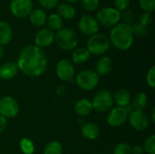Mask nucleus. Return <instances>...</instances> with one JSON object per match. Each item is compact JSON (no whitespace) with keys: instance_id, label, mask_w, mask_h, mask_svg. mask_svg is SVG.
I'll return each mask as SVG.
<instances>
[{"instance_id":"nucleus-1","label":"nucleus","mask_w":155,"mask_h":154,"mask_svg":"<svg viewBox=\"0 0 155 154\" xmlns=\"http://www.w3.org/2000/svg\"><path fill=\"white\" fill-rule=\"evenodd\" d=\"M18 70L28 77H38L47 70V57L43 49L28 44L20 51L17 62Z\"/></svg>"},{"instance_id":"nucleus-2","label":"nucleus","mask_w":155,"mask_h":154,"mask_svg":"<svg viewBox=\"0 0 155 154\" xmlns=\"http://www.w3.org/2000/svg\"><path fill=\"white\" fill-rule=\"evenodd\" d=\"M108 37L111 44L120 51L129 50L133 46L134 41L132 25L123 22L112 27Z\"/></svg>"},{"instance_id":"nucleus-3","label":"nucleus","mask_w":155,"mask_h":154,"mask_svg":"<svg viewBox=\"0 0 155 154\" xmlns=\"http://www.w3.org/2000/svg\"><path fill=\"white\" fill-rule=\"evenodd\" d=\"M54 42L61 50L72 51L77 47L79 36L74 29L63 27L54 33Z\"/></svg>"},{"instance_id":"nucleus-4","label":"nucleus","mask_w":155,"mask_h":154,"mask_svg":"<svg viewBox=\"0 0 155 154\" xmlns=\"http://www.w3.org/2000/svg\"><path fill=\"white\" fill-rule=\"evenodd\" d=\"M111 47L109 37L102 33H96L88 37L86 41V49L93 55L104 54Z\"/></svg>"},{"instance_id":"nucleus-5","label":"nucleus","mask_w":155,"mask_h":154,"mask_svg":"<svg viewBox=\"0 0 155 154\" xmlns=\"http://www.w3.org/2000/svg\"><path fill=\"white\" fill-rule=\"evenodd\" d=\"M121 17L122 13L112 6H105L99 9L95 15V19L97 20L99 25L107 28H112L121 23Z\"/></svg>"},{"instance_id":"nucleus-6","label":"nucleus","mask_w":155,"mask_h":154,"mask_svg":"<svg viewBox=\"0 0 155 154\" xmlns=\"http://www.w3.org/2000/svg\"><path fill=\"white\" fill-rule=\"evenodd\" d=\"M93 109L98 113H107L114 106V98L108 90H100L93 97L91 101Z\"/></svg>"},{"instance_id":"nucleus-7","label":"nucleus","mask_w":155,"mask_h":154,"mask_svg":"<svg viewBox=\"0 0 155 154\" xmlns=\"http://www.w3.org/2000/svg\"><path fill=\"white\" fill-rule=\"evenodd\" d=\"M100 76L94 70H84L77 74L75 83L84 91H93L99 84Z\"/></svg>"},{"instance_id":"nucleus-8","label":"nucleus","mask_w":155,"mask_h":154,"mask_svg":"<svg viewBox=\"0 0 155 154\" xmlns=\"http://www.w3.org/2000/svg\"><path fill=\"white\" fill-rule=\"evenodd\" d=\"M33 9V0H11L9 4L10 13L12 14V15L19 19L28 17Z\"/></svg>"},{"instance_id":"nucleus-9","label":"nucleus","mask_w":155,"mask_h":154,"mask_svg":"<svg viewBox=\"0 0 155 154\" xmlns=\"http://www.w3.org/2000/svg\"><path fill=\"white\" fill-rule=\"evenodd\" d=\"M19 111V103L14 97L10 95H5L0 99V114L5 118H15L18 115Z\"/></svg>"},{"instance_id":"nucleus-10","label":"nucleus","mask_w":155,"mask_h":154,"mask_svg":"<svg viewBox=\"0 0 155 154\" xmlns=\"http://www.w3.org/2000/svg\"><path fill=\"white\" fill-rule=\"evenodd\" d=\"M78 30L84 35L91 36L99 32L100 25L94 16L90 15H82L77 23Z\"/></svg>"},{"instance_id":"nucleus-11","label":"nucleus","mask_w":155,"mask_h":154,"mask_svg":"<svg viewBox=\"0 0 155 154\" xmlns=\"http://www.w3.org/2000/svg\"><path fill=\"white\" fill-rule=\"evenodd\" d=\"M74 64L72 63L71 60L64 58L57 62L55 65V74L61 81H71L74 76Z\"/></svg>"},{"instance_id":"nucleus-12","label":"nucleus","mask_w":155,"mask_h":154,"mask_svg":"<svg viewBox=\"0 0 155 154\" xmlns=\"http://www.w3.org/2000/svg\"><path fill=\"white\" fill-rule=\"evenodd\" d=\"M130 125L137 132L145 131L150 125V118L143 111L134 110L128 117Z\"/></svg>"},{"instance_id":"nucleus-13","label":"nucleus","mask_w":155,"mask_h":154,"mask_svg":"<svg viewBox=\"0 0 155 154\" xmlns=\"http://www.w3.org/2000/svg\"><path fill=\"white\" fill-rule=\"evenodd\" d=\"M128 117L129 113L125 107L116 106L108 112L106 121L111 127H119L128 120Z\"/></svg>"},{"instance_id":"nucleus-14","label":"nucleus","mask_w":155,"mask_h":154,"mask_svg":"<svg viewBox=\"0 0 155 154\" xmlns=\"http://www.w3.org/2000/svg\"><path fill=\"white\" fill-rule=\"evenodd\" d=\"M35 45L43 49L51 46L54 42V32L47 27L40 28L34 37Z\"/></svg>"},{"instance_id":"nucleus-15","label":"nucleus","mask_w":155,"mask_h":154,"mask_svg":"<svg viewBox=\"0 0 155 154\" xmlns=\"http://www.w3.org/2000/svg\"><path fill=\"white\" fill-rule=\"evenodd\" d=\"M29 22L35 27H42L46 25L47 14L42 8H35L28 15Z\"/></svg>"},{"instance_id":"nucleus-16","label":"nucleus","mask_w":155,"mask_h":154,"mask_svg":"<svg viewBox=\"0 0 155 154\" xmlns=\"http://www.w3.org/2000/svg\"><path fill=\"white\" fill-rule=\"evenodd\" d=\"M57 15L63 20H72L76 15V8L74 5L68 3H59L56 6Z\"/></svg>"},{"instance_id":"nucleus-17","label":"nucleus","mask_w":155,"mask_h":154,"mask_svg":"<svg viewBox=\"0 0 155 154\" xmlns=\"http://www.w3.org/2000/svg\"><path fill=\"white\" fill-rule=\"evenodd\" d=\"M113 61L108 56H103L96 62L95 64V73L99 76H105L111 73L113 70Z\"/></svg>"},{"instance_id":"nucleus-18","label":"nucleus","mask_w":155,"mask_h":154,"mask_svg":"<svg viewBox=\"0 0 155 154\" xmlns=\"http://www.w3.org/2000/svg\"><path fill=\"white\" fill-rule=\"evenodd\" d=\"M13 34L11 25L6 21L0 20V45L5 46L10 44L13 39Z\"/></svg>"},{"instance_id":"nucleus-19","label":"nucleus","mask_w":155,"mask_h":154,"mask_svg":"<svg viewBox=\"0 0 155 154\" xmlns=\"http://www.w3.org/2000/svg\"><path fill=\"white\" fill-rule=\"evenodd\" d=\"M18 67L14 62H6L0 66V79L11 80L16 76L18 73Z\"/></svg>"},{"instance_id":"nucleus-20","label":"nucleus","mask_w":155,"mask_h":154,"mask_svg":"<svg viewBox=\"0 0 155 154\" xmlns=\"http://www.w3.org/2000/svg\"><path fill=\"white\" fill-rule=\"evenodd\" d=\"M81 133L85 139L90 140V141H94L99 137L100 128L94 123H86L82 125Z\"/></svg>"},{"instance_id":"nucleus-21","label":"nucleus","mask_w":155,"mask_h":154,"mask_svg":"<svg viewBox=\"0 0 155 154\" xmlns=\"http://www.w3.org/2000/svg\"><path fill=\"white\" fill-rule=\"evenodd\" d=\"M74 113L80 116V117H86L88 116L92 112H93V106H92V103L91 101H89L88 99L83 98L78 100L74 106Z\"/></svg>"},{"instance_id":"nucleus-22","label":"nucleus","mask_w":155,"mask_h":154,"mask_svg":"<svg viewBox=\"0 0 155 154\" xmlns=\"http://www.w3.org/2000/svg\"><path fill=\"white\" fill-rule=\"evenodd\" d=\"M113 98H114V103H115L117 106H121V107H126L132 102L131 93L126 89L124 88L118 89L113 94Z\"/></svg>"},{"instance_id":"nucleus-23","label":"nucleus","mask_w":155,"mask_h":154,"mask_svg":"<svg viewBox=\"0 0 155 154\" xmlns=\"http://www.w3.org/2000/svg\"><path fill=\"white\" fill-rule=\"evenodd\" d=\"M90 56L91 54L86 49V47H77L73 50L71 61L74 64H81L87 62L90 59Z\"/></svg>"},{"instance_id":"nucleus-24","label":"nucleus","mask_w":155,"mask_h":154,"mask_svg":"<svg viewBox=\"0 0 155 154\" xmlns=\"http://www.w3.org/2000/svg\"><path fill=\"white\" fill-rule=\"evenodd\" d=\"M46 25L47 28L55 33L64 27V20L56 13H52L49 15H47Z\"/></svg>"},{"instance_id":"nucleus-25","label":"nucleus","mask_w":155,"mask_h":154,"mask_svg":"<svg viewBox=\"0 0 155 154\" xmlns=\"http://www.w3.org/2000/svg\"><path fill=\"white\" fill-rule=\"evenodd\" d=\"M147 104H148V97L146 93L143 92H140L136 93L132 102L133 108L138 111H143V109L147 106Z\"/></svg>"},{"instance_id":"nucleus-26","label":"nucleus","mask_w":155,"mask_h":154,"mask_svg":"<svg viewBox=\"0 0 155 154\" xmlns=\"http://www.w3.org/2000/svg\"><path fill=\"white\" fill-rule=\"evenodd\" d=\"M63 152L62 144L57 141H52L45 145L43 154H63Z\"/></svg>"},{"instance_id":"nucleus-27","label":"nucleus","mask_w":155,"mask_h":154,"mask_svg":"<svg viewBox=\"0 0 155 154\" xmlns=\"http://www.w3.org/2000/svg\"><path fill=\"white\" fill-rule=\"evenodd\" d=\"M20 149L24 154H34L35 151V147L34 143L29 138H23L21 139L20 143Z\"/></svg>"},{"instance_id":"nucleus-28","label":"nucleus","mask_w":155,"mask_h":154,"mask_svg":"<svg viewBox=\"0 0 155 154\" xmlns=\"http://www.w3.org/2000/svg\"><path fill=\"white\" fill-rule=\"evenodd\" d=\"M82 8L86 12H95L100 6V0H80Z\"/></svg>"},{"instance_id":"nucleus-29","label":"nucleus","mask_w":155,"mask_h":154,"mask_svg":"<svg viewBox=\"0 0 155 154\" xmlns=\"http://www.w3.org/2000/svg\"><path fill=\"white\" fill-rule=\"evenodd\" d=\"M132 146L126 143H117L113 151L114 154H133Z\"/></svg>"},{"instance_id":"nucleus-30","label":"nucleus","mask_w":155,"mask_h":154,"mask_svg":"<svg viewBox=\"0 0 155 154\" xmlns=\"http://www.w3.org/2000/svg\"><path fill=\"white\" fill-rule=\"evenodd\" d=\"M143 150L144 152L148 154H155V135L152 134L146 138L143 143Z\"/></svg>"},{"instance_id":"nucleus-31","label":"nucleus","mask_w":155,"mask_h":154,"mask_svg":"<svg viewBox=\"0 0 155 154\" xmlns=\"http://www.w3.org/2000/svg\"><path fill=\"white\" fill-rule=\"evenodd\" d=\"M138 4L143 12L152 14L155 10V0H138Z\"/></svg>"},{"instance_id":"nucleus-32","label":"nucleus","mask_w":155,"mask_h":154,"mask_svg":"<svg viewBox=\"0 0 155 154\" xmlns=\"http://www.w3.org/2000/svg\"><path fill=\"white\" fill-rule=\"evenodd\" d=\"M132 28H133V32H134V35L145 36L148 34V27L141 25L139 22L132 25Z\"/></svg>"},{"instance_id":"nucleus-33","label":"nucleus","mask_w":155,"mask_h":154,"mask_svg":"<svg viewBox=\"0 0 155 154\" xmlns=\"http://www.w3.org/2000/svg\"><path fill=\"white\" fill-rule=\"evenodd\" d=\"M38 3L44 9L52 10L54 8H56V6L60 3V0H38Z\"/></svg>"},{"instance_id":"nucleus-34","label":"nucleus","mask_w":155,"mask_h":154,"mask_svg":"<svg viewBox=\"0 0 155 154\" xmlns=\"http://www.w3.org/2000/svg\"><path fill=\"white\" fill-rule=\"evenodd\" d=\"M146 83L149 87L153 89L155 87V66L152 65L146 74Z\"/></svg>"},{"instance_id":"nucleus-35","label":"nucleus","mask_w":155,"mask_h":154,"mask_svg":"<svg viewBox=\"0 0 155 154\" xmlns=\"http://www.w3.org/2000/svg\"><path fill=\"white\" fill-rule=\"evenodd\" d=\"M114 8L119 12H124L127 10L131 5V0H114Z\"/></svg>"},{"instance_id":"nucleus-36","label":"nucleus","mask_w":155,"mask_h":154,"mask_svg":"<svg viewBox=\"0 0 155 154\" xmlns=\"http://www.w3.org/2000/svg\"><path fill=\"white\" fill-rule=\"evenodd\" d=\"M134 18H135V16H134V12H133L132 10H128V9L123 12L122 17H121V19L124 20L123 23L128 24V25H132V23L134 22Z\"/></svg>"},{"instance_id":"nucleus-37","label":"nucleus","mask_w":155,"mask_h":154,"mask_svg":"<svg viewBox=\"0 0 155 154\" xmlns=\"http://www.w3.org/2000/svg\"><path fill=\"white\" fill-rule=\"evenodd\" d=\"M153 21V17H152V14L147 13V12H143L139 17V23L146 27H148L151 23Z\"/></svg>"},{"instance_id":"nucleus-38","label":"nucleus","mask_w":155,"mask_h":154,"mask_svg":"<svg viewBox=\"0 0 155 154\" xmlns=\"http://www.w3.org/2000/svg\"><path fill=\"white\" fill-rule=\"evenodd\" d=\"M7 127V119L0 114V133H4Z\"/></svg>"},{"instance_id":"nucleus-39","label":"nucleus","mask_w":155,"mask_h":154,"mask_svg":"<svg viewBox=\"0 0 155 154\" xmlns=\"http://www.w3.org/2000/svg\"><path fill=\"white\" fill-rule=\"evenodd\" d=\"M133 154H144L143 147L141 145H135L134 148H132Z\"/></svg>"},{"instance_id":"nucleus-40","label":"nucleus","mask_w":155,"mask_h":154,"mask_svg":"<svg viewBox=\"0 0 155 154\" xmlns=\"http://www.w3.org/2000/svg\"><path fill=\"white\" fill-rule=\"evenodd\" d=\"M55 91H56V93L58 95H63L65 93V86L64 84H59Z\"/></svg>"},{"instance_id":"nucleus-41","label":"nucleus","mask_w":155,"mask_h":154,"mask_svg":"<svg viewBox=\"0 0 155 154\" xmlns=\"http://www.w3.org/2000/svg\"><path fill=\"white\" fill-rule=\"evenodd\" d=\"M4 54H5V48L4 46L0 45V60L4 57Z\"/></svg>"},{"instance_id":"nucleus-42","label":"nucleus","mask_w":155,"mask_h":154,"mask_svg":"<svg viewBox=\"0 0 155 154\" xmlns=\"http://www.w3.org/2000/svg\"><path fill=\"white\" fill-rule=\"evenodd\" d=\"M152 121H153V123H155V107L153 108V110H152Z\"/></svg>"},{"instance_id":"nucleus-43","label":"nucleus","mask_w":155,"mask_h":154,"mask_svg":"<svg viewBox=\"0 0 155 154\" xmlns=\"http://www.w3.org/2000/svg\"><path fill=\"white\" fill-rule=\"evenodd\" d=\"M64 3H68V4H74V3H77V2H79L80 0H64Z\"/></svg>"}]
</instances>
